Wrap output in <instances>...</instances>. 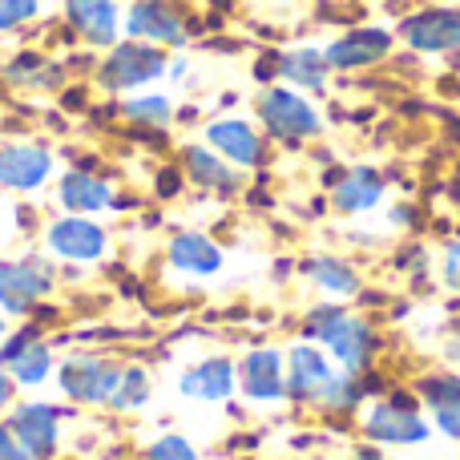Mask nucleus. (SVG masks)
<instances>
[{
    "label": "nucleus",
    "mask_w": 460,
    "mask_h": 460,
    "mask_svg": "<svg viewBox=\"0 0 460 460\" xmlns=\"http://www.w3.org/2000/svg\"><path fill=\"white\" fill-rule=\"evenodd\" d=\"M307 340H319L343 372L359 376L372 359V332L367 323H359L356 315H348L343 307H315L307 319Z\"/></svg>",
    "instance_id": "f257e3e1"
},
{
    "label": "nucleus",
    "mask_w": 460,
    "mask_h": 460,
    "mask_svg": "<svg viewBox=\"0 0 460 460\" xmlns=\"http://www.w3.org/2000/svg\"><path fill=\"white\" fill-rule=\"evenodd\" d=\"M259 118L279 142H303L319 134V113L303 102L295 89H267L259 102Z\"/></svg>",
    "instance_id": "f03ea898"
},
{
    "label": "nucleus",
    "mask_w": 460,
    "mask_h": 460,
    "mask_svg": "<svg viewBox=\"0 0 460 460\" xmlns=\"http://www.w3.org/2000/svg\"><path fill=\"white\" fill-rule=\"evenodd\" d=\"M49 291H53V267L45 259L0 262V311L4 315H24Z\"/></svg>",
    "instance_id": "7ed1b4c3"
},
{
    "label": "nucleus",
    "mask_w": 460,
    "mask_h": 460,
    "mask_svg": "<svg viewBox=\"0 0 460 460\" xmlns=\"http://www.w3.org/2000/svg\"><path fill=\"white\" fill-rule=\"evenodd\" d=\"M364 432L372 440H380V445H420V440H429V424L412 408V400L404 396L376 404L364 420Z\"/></svg>",
    "instance_id": "20e7f679"
},
{
    "label": "nucleus",
    "mask_w": 460,
    "mask_h": 460,
    "mask_svg": "<svg viewBox=\"0 0 460 460\" xmlns=\"http://www.w3.org/2000/svg\"><path fill=\"white\" fill-rule=\"evenodd\" d=\"M121 367L105 364V359H65L57 367V380H61V392L69 400H81V404H110L113 388H118Z\"/></svg>",
    "instance_id": "39448f33"
},
{
    "label": "nucleus",
    "mask_w": 460,
    "mask_h": 460,
    "mask_svg": "<svg viewBox=\"0 0 460 460\" xmlns=\"http://www.w3.org/2000/svg\"><path fill=\"white\" fill-rule=\"evenodd\" d=\"M162 73H166V57L154 45H118L110 53V61L102 65V85L105 89H137V85H150Z\"/></svg>",
    "instance_id": "423d86ee"
},
{
    "label": "nucleus",
    "mask_w": 460,
    "mask_h": 460,
    "mask_svg": "<svg viewBox=\"0 0 460 460\" xmlns=\"http://www.w3.org/2000/svg\"><path fill=\"white\" fill-rule=\"evenodd\" d=\"M335 367L327 364V356L315 343H295L287 356V396L291 400H323V392L332 388Z\"/></svg>",
    "instance_id": "0eeeda50"
},
{
    "label": "nucleus",
    "mask_w": 460,
    "mask_h": 460,
    "mask_svg": "<svg viewBox=\"0 0 460 460\" xmlns=\"http://www.w3.org/2000/svg\"><path fill=\"white\" fill-rule=\"evenodd\" d=\"M57 420H61V412H57L53 404L29 400V404H21L13 412L8 429H13V437L21 440L24 453H29L32 460H49L57 453Z\"/></svg>",
    "instance_id": "6e6552de"
},
{
    "label": "nucleus",
    "mask_w": 460,
    "mask_h": 460,
    "mask_svg": "<svg viewBox=\"0 0 460 460\" xmlns=\"http://www.w3.org/2000/svg\"><path fill=\"white\" fill-rule=\"evenodd\" d=\"M0 364H8V376L21 388H37L53 376V351L37 340V332H21L16 340H8L0 348Z\"/></svg>",
    "instance_id": "1a4fd4ad"
},
{
    "label": "nucleus",
    "mask_w": 460,
    "mask_h": 460,
    "mask_svg": "<svg viewBox=\"0 0 460 460\" xmlns=\"http://www.w3.org/2000/svg\"><path fill=\"white\" fill-rule=\"evenodd\" d=\"M129 37L137 40H158V45H182L186 24L178 16V8H170L166 0H137L126 16Z\"/></svg>",
    "instance_id": "9d476101"
},
{
    "label": "nucleus",
    "mask_w": 460,
    "mask_h": 460,
    "mask_svg": "<svg viewBox=\"0 0 460 460\" xmlns=\"http://www.w3.org/2000/svg\"><path fill=\"white\" fill-rule=\"evenodd\" d=\"M49 170L53 158L40 146H0V190H37Z\"/></svg>",
    "instance_id": "9b49d317"
},
{
    "label": "nucleus",
    "mask_w": 460,
    "mask_h": 460,
    "mask_svg": "<svg viewBox=\"0 0 460 460\" xmlns=\"http://www.w3.org/2000/svg\"><path fill=\"white\" fill-rule=\"evenodd\" d=\"M49 246H53V254H61V259L93 262V259H102V251H105V230L97 223H89L85 215H69L49 226Z\"/></svg>",
    "instance_id": "f8f14e48"
},
{
    "label": "nucleus",
    "mask_w": 460,
    "mask_h": 460,
    "mask_svg": "<svg viewBox=\"0 0 460 460\" xmlns=\"http://www.w3.org/2000/svg\"><path fill=\"white\" fill-rule=\"evenodd\" d=\"M238 380H243V392L251 400H283L287 396V367L283 356L270 348L251 351L238 367Z\"/></svg>",
    "instance_id": "ddd939ff"
},
{
    "label": "nucleus",
    "mask_w": 460,
    "mask_h": 460,
    "mask_svg": "<svg viewBox=\"0 0 460 460\" xmlns=\"http://www.w3.org/2000/svg\"><path fill=\"white\" fill-rule=\"evenodd\" d=\"M404 40L420 53H445V49H456L460 40V13L453 8H432V13H420L412 21H404Z\"/></svg>",
    "instance_id": "4468645a"
},
{
    "label": "nucleus",
    "mask_w": 460,
    "mask_h": 460,
    "mask_svg": "<svg viewBox=\"0 0 460 460\" xmlns=\"http://www.w3.org/2000/svg\"><path fill=\"white\" fill-rule=\"evenodd\" d=\"M234 380H238V372H234V364L230 359H202V364H194L190 372L182 376V396H190V400H207V404H218V400H226L230 392H234Z\"/></svg>",
    "instance_id": "2eb2a0df"
},
{
    "label": "nucleus",
    "mask_w": 460,
    "mask_h": 460,
    "mask_svg": "<svg viewBox=\"0 0 460 460\" xmlns=\"http://www.w3.org/2000/svg\"><path fill=\"white\" fill-rule=\"evenodd\" d=\"M207 142L215 146L226 162H234V166H259V158H262V137L254 134L246 121H234V118L215 121V126L207 129Z\"/></svg>",
    "instance_id": "dca6fc26"
},
{
    "label": "nucleus",
    "mask_w": 460,
    "mask_h": 460,
    "mask_svg": "<svg viewBox=\"0 0 460 460\" xmlns=\"http://www.w3.org/2000/svg\"><path fill=\"white\" fill-rule=\"evenodd\" d=\"M388 49H392V37L384 29H359V32L340 37L327 49V65H335V69H359V65L380 61Z\"/></svg>",
    "instance_id": "f3484780"
},
{
    "label": "nucleus",
    "mask_w": 460,
    "mask_h": 460,
    "mask_svg": "<svg viewBox=\"0 0 460 460\" xmlns=\"http://www.w3.org/2000/svg\"><path fill=\"white\" fill-rule=\"evenodd\" d=\"M73 29L93 45H113L118 37V4L113 0H65Z\"/></svg>",
    "instance_id": "a211bd4d"
},
{
    "label": "nucleus",
    "mask_w": 460,
    "mask_h": 460,
    "mask_svg": "<svg viewBox=\"0 0 460 460\" xmlns=\"http://www.w3.org/2000/svg\"><path fill=\"white\" fill-rule=\"evenodd\" d=\"M170 267H178L182 275H215L223 267V251L207 234L186 230V234H178L170 243Z\"/></svg>",
    "instance_id": "6ab92c4d"
},
{
    "label": "nucleus",
    "mask_w": 460,
    "mask_h": 460,
    "mask_svg": "<svg viewBox=\"0 0 460 460\" xmlns=\"http://www.w3.org/2000/svg\"><path fill=\"white\" fill-rule=\"evenodd\" d=\"M420 396L437 416L440 432L460 440V376H432V380H424Z\"/></svg>",
    "instance_id": "aec40b11"
},
{
    "label": "nucleus",
    "mask_w": 460,
    "mask_h": 460,
    "mask_svg": "<svg viewBox=\"0 0 460 460\" xmlns=\"http://www.w3.org/2000/svg\"><path fill=\"white\" fill-rule=\"evenodd\" d=\"M110 202H113V194L102 178L81 174V170L61 178V207L69 210V215H97V210H105Z\"/></svg>",
    "instance_id": "412c9836"
},
{
    "label": "nucleus",
    "mask_w": 460,
    "mask_h": 460,
    "mask_svg": "<svg viewBox=\"0 0 460 460\" xmlns=\"http://www.w3.org/2000/svg\"><path fill=\"white\" fill-rule=\"evenodd\" d=\"M384 199V178L376 170H351L340 186H335V207L348 210V215H359V210H372L376 202Z\"/></svg>",
    "instance_id": "4be33fe9"
},
{
    "label": "nucleus",
    "mask_w": 460,
    "mask_h": 460,
    "mask_svg": "<svg viewBox=\"0 0 460 460\" xmlns=\"http://www.w3.org/2000/svg\"><path fill=\"white\" fill-rule=\"evenodd\" d=\"M279 73H283L291 85L303 89H323L327 85V53L323 49H295L279 61Z\"/></svg>",
    "instance_id": "5701e85b"
},
{
    "label": "nucleus",
    "mask_w": 460,
    "mask_h": 460,
    "mask_svg": "<svg viewBox=\"0 0 460 460\" xmlns=\"http://www.w3.org/2000/svg\"><path fill=\"white\" fill-rule=\"evenodd\" d=\"M186 166H190V178L199 186H207V190H218V194H230L238 190V174L226 166L223 158H215L210 150H186Z\"/></svg>",
    "instance_id": "b1692460"
},
{
    "label": "nucleus",
    "mask_w": 460,
    "mask_h": 460,
    "mask_svg": "<svg viewBox=\"0 0 460 460\" xmlns=\"http://www.w3.org/2000/svg\"><path fill=\"white\" fill-rule=\"evenodd\" d=\"M307 275L315 279V283L323 287L327 295H351L359 287L356 270H351L348 262H340V259H315V262H307Z\"/></svg>",
    "instance_id": "393cba45"
},
{
    "label": "nucleus",
    "mask_w": 460,
    "mask_h": 460,
    "mask_svg": "<svg viewBox=\"0 0 460 460\" xmlns=\"http://www.w3.org/2000/svg\"><path fill=\"white\" fill-rule=\"evenodd\" d=\"M146 400H150V376H146V367H126V372L118 376V388H113V396H110V408L129 412V408H142Z\"/></svg>",
    "instance_id": "a878e982"
},
{
    "label": "nucleus",
    "mask_w": 460,
    "mask_h": 460,
    "mask_svg": "<svg viewBox=\"0 0 460 460\" xmlns=\"http://www.w3.org/2000/svg\"><path fill=\"white\" fill-rule=\"evenodd\" d=\"M170 97H134L126 105V118L129 121H146V126H166L170 121Z\"/></svg>",
    "instance_id": "bb28decb"
},
{
    "label": "nucleus",
    "mask_w": 460,
    "mask_h": 460,
    "mask_svg": "<svg viewBox=\"0 0 460 460\" xmlns=\"http://www.w3.org/2000/svg\"><path fill=\"white\" fill-rule=\"evenodd\" d=\"M359 400H364V388L356 384V376H351V372L335 376L332 388L323 392V404H327V408H335V412H348V408H356Z\"/></svg>",
    "instance_id": "cd10ccee"
},
{
    "label": "nucleus",
    "mask_w": 460,
    "mask_h": 460,
    "mask_svg": "<svg viewBox=\"0 0 460 460\" xmlns=\"http://www.w3.org/2000/svg\"><path fill=\"white\" fill-rule=\"evenodd\" d=\"M40 13V0H0V29H16V24L32 21Z\"/></svg>",
    "instance_id": "c85d7f7f"
},
{
    "label": "nucleus",
    "mask_w": 460,
    "mask_h": 460,
    "mask_svg": "<svg viewBox=\"0 0 460 460\" xmlns=\"http://www.w3.org/2000/svg\"><path fill=\"white\" fill-rule=\"evenodd\" d=\"M146 460H199V453H194L190 440H182V437H162Z\"/></svg>",
    "instance_id": "c756f323"
},
{
    "label": "nucleus",
    "mask_w": 460,
    "mask_h": 460,
    "mask_svg": "<svg viewBox=\"0 0 460 460\" xmlns=\"http://www.w3.org/2000/svg\"><path fill=\"white\" fill-rule=\"evenodd\" d=\"M8 77L13 81H57V69H49L37 57H21L16 65H8Z\"/></svg>",
    "instance_id": "7c9ffc66"
},
{
    "label": "nucleus",
    "mask_w": 460,
    "mask_h": 460,
    "mask_svg": "<svg viewBox=\"0 0 460 460\" xmlns=\"http://www.w3.org/2000/svg\"><path fill=\"white\" fill-rule=\"evenodd\" d=\"M0 456L4 460H32L29 453H24V445L13 437V429L8 424H0Z\"/></svg>",
    "instance_id": "2f4dec72"
},
{
    "label": "nucleus",
    "mask_w": 460,
    "mask_h": 460,
    "mask_svg": "<svg viewBox=\"0 0 460 460\" xmlns=\"http://www.w3.org/2000/svg\"><path fill=\"white\" fill-rule=\"evenodd\" d=\"M445 283L453 287V291H460V243H453L445 251Z\"/></svg>",
    "instance_id": "473e14b6"
},
{
    "label": "nucleus",
    "mask_w": 460,
    "mask_h": 460,
    "mask_svg": "<svg viewBox=\"0 0 460 460\" xmlns=\"http://www.w3.org/2000/svg\"><path fill=\"white\" fill-rule=\"evenodd\" d=\"M13 234H16V207L0 194V243H8Z\"/></svg>",
    "instance_id": "72a5a7b5"
},
{
    "label": "nucleus",
    "mask_w": 460,
    "mask_h": 460,
    "mask_svg": "<svg viewBox=\"0 0 460 460\" xmlns=\"http://www.w3.org/2000/svg\"><path fill=\"white\" fill-rule=\"evenodd\" d=\"M13 396H16V380L4 372V367H0V408L13 404Z\"/></svg>",
    "instance_id": "f704fd0d"
},
{
    "label": "nucleus",
    "mask_w": 460,
    "mask_h": 460,
    "mask_svg": "<svg viewBox=\"0 0 460 460\" xmlns=\"http://www.w3.org/2000/svg\"><path fill=\"white\" fill-rule=\"evenodd\" d=\"M448 356H453V359H460V343H453V348H448Z\"/></svg>",
    "instance_id": "c9c22d12"
},
{
    "label": "nucleus",
    "mask_w": 460,
    "mask_h": 460,
    "mask_svg": "<svg viewBox=\"0 0 460 460\" xmlns=\"http://www.w3.org/2000/svg\"><path fill=\"white\" fill-rule=\"evenodd\" d=\"M453 57H456V65H460V40H456V49H453Z\"/></svg>",
    "instance_id": "e433bc0d"
},
{
    "label": "nucleus",
    "mask_w": 460,
    "mask_h": 460,
    "mask_svg": "<svg viewBox=\"0 0 460 460\" xmlns=\"http://www.w3.org/2000/svg\"><path fill=\"white\" fill-rule=\"evenodd\" d=\"M0 332H4V319H0Z\"/></svg>",
    "instance_id": "4c0bfd02"
},
{
    "label": "nucleus",
    "mask_w": 460,
    "mask_h": 460,
    "mask_svg": "<svg viewBox=\"0 0 460 460\" xmlns=\"http://www.w3.org/2000/svg\"><path fill=\"white\" fill-rule=\"evenodd\" d=\"M0 460H4V456H0Z\"/></svg>",
    "instance_id": "58836bf2"
}]
</instances>
